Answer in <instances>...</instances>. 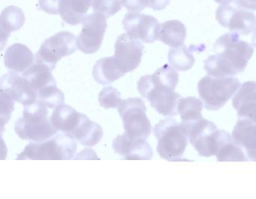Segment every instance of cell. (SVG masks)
<instances>
[{"label": "cell", "instance_id": "1", "mask_svg": "<svg viewBox=\"0 0 256 199\" xmlns=\"http://www.w3.org/2000/svg\"><path fill=\"white\" fill-rule=\"evenodd\" d=\"M215 54L204 61V70L214 77H230L242 72L254 54L246 42L234 32L224 34L214 46Z\"/></svg>", "mask_w": 256, "mask_h": 199}, {"label": "cell", "instance_id": "2", "mask_svg": "<svg viewBox=\"0 0 256 199\" xmlns=\"http://www.w3.org/2000/svg\"><path fill=\"white\" fill-rule=\"evenodd\" d=\"M76 139L68 133L56 134L41 142H30L17 160H70L77 150Z\"/></svg>", "mask_w": 256, "mask_h": 199}, {"label": "cell", "instance_id": "3", "mask_svg": "<svg viewBox=\"0 0 256 199\" xmlns=\"http://www.w3.org/2000/svg\"><path fill=\"white\" fill-rule=\"evenodd\" d=\"M14 130L20 138L34 142L48 140L58 131L50 122L48 108L37 102L24 106L23 116L16 121Z\"/></svg>", "mask_w": 256, "mask_h": 199}, {"label": "cell", "instance_id": "4", "mask_svg": "<svg viewBox=\"0 0 256 199\" xmlns=\"http://www.w3.org/2000/svg\"><path fill=\"white\" fill-rule=\"evenodd\" d=\"M154 133L158 140L157 152L161 158L169 162L188 161L182 158L188 138L182 124L166 118L154 126Z\"/></svg>", "mask_w": 256, "mask_h": 199}, {"label": "cell", "instance_id": "5", "mask_svg": "<svg viewBox=\"0 0 256 199\" xmlns=\"http://www.w3.org/2000/svg\"><path fill=\"white\" fill-rule=\"evenodd\" d=\"M236 78L205 76L198 84V90L205 108L210 110L222 108L240 86Z\"/></svg>", "mask_w": 256, "mask_h": 199}, {"label": "cell", "instance_id": "6", "mask_svg": "<svg viewBox=\"0 0 256 199\" xmlns=\"http://www.w3.org/2000/svg\"><path fill=\"white\" fill-rule=\"evenodd\" d=\"M118 112L127 136L134 138H148L152 127L146 115V106L142 98H128L122 100Z\"/></svg>", "mask_w": 256, "mask_h": 199}, {"label": "cell", "instance_id": "7", "mask_svg": "<svg viewBox=\"0 0 256 199\" xmlns=\"http://www.w3.org/2000/svg\"><path fill=\"white\" fill-rule=\"evenodd\" d=\"M77 38L70 32H60L46 40L36 54L35 61L47 65L53 71L58 61L77 50Z\"/></svg>", "mask_w": 256, "mask_h": 199}, {"label": "cell", "instance_id": "8", "mask_svg": "<svg viewBox=\"0 0 256 199\" xmlns=\"http://www.w3.org/2000/svg\"><path fill=\"white\" fill-rule=\"evenodd\" d=\"M216 18L221 26L238 35H248L256 28V16L232 1L217 8Z\"/></svg>", "mask_w": 256, "mask_h": 199}, {"label": "cell", "instance_id": "9", "mask_svg": "<svg viewBox=\"0 0 256 199\" xmlns=\"http://www.w3.org/2000/svg\"><path fill=\"white\" fill-rule=\"evenodd\" d=\"M82 26L77 38L78 48L86 54H94L101 48L107 29V19L104 14L95 12L85 16Z\"/></svg>", "mask_w": 256, "mask_h": 199}, {"label": "cell", "instance_id": "10", "mask_svg": "<svg viewBox=\"0 0 256 199\" xmlns=\"http://www.w3.org/2000/svg\"><path fill=\"white\" fill-rule=\"evenodd\" d=\"M186 133L190 144L200 156L210 157L216 155L218 130L214 122L202 118L192 126Z\"/></svg>", "mask_w": 256, "mask_h": 199}, {"label": "cell", "instance_id": "11", "mask_svg": "<svg viewBox=\"0 0 256 199\" xmlns=\"http://www.w3.org/2000/svg\"><path fill=\"white\" fill-rule=\"evenodd\" d=\"M122 25L127 34L142 42L150 44L158 40L160 24L154 16L128 13L124 16Z\"/></svg>", "mask_w": 256, "mask_h": 199}, {"label": "cell", "instance_id": "12", "mask_svg": "<svg viewBox=\"0 0 256 199\" xmlns=\"http://www.w3.org/2000/svg\"><path fill=\"white\" fill-rule=\"evenodd\" d=\"M114 59L125 74L134 71L142 62L144 47L139 40L124 34L118 36L115 43Z\"/></svg>", "mask_w": 256, "mask_h": 199}, {"label": "cell", "instance_id": "13", "mask_svg": "<svg viewBox=\"0 0 256 199\" xmlns=\"http://www.w3.org/2000/svg\"><path fill=\"white\" fill-rule=\"evenodd\" d=\"M0 90L2 94L24 106L34 104L38 98V94L29 82L23 76L14 72L4 74L1 78Z\"/></svg>", "mask_w": 256, "mask_h": 199}, {"label": "cell", "instance_id": "14", "mask_svg": "<svg viewBox=\"0 0 256 199\" xmlns=\"http://www.w3.org/2000/svg\"><path fill=\"white\" fill-rule=\"evenodd\" d=\"M179 76L173 67L166 64L154 74L143 76L138 82V90L142 97L151 90L174 91Z\"/></svg>", "mask_w": 256, "mask_h": 199}, {"label": "cell", "instance_id": "15", "mask_svg": "<svg viewBox=\"0 0 256 199\" xmlns=\"http://www.w3.org/2000/svg\"><path fill=\"white\" fill-rule=\"evenodd\" d=\"M112 145L114 152L124 160H150L154 156L150 145L145 139L131 138L126 133L116 136Z\"/></svg>", "mask_w": 256, "mask_h": 199}, {"label": "cell", "instance_id": "16", "mask_svg": "<svg viewBox=\"0 0 256 199\" xmlns=\"http://www.w3.org/2000/svg\"><path fill=\"white\" fill-rule=\"evenodd\" d=\"M232 106L239 119L256 124V82H246L240 85L232 100Z\"/></svg>", "mask_w": 256, "mask_h": 199}, {"label": "cell", "instance_id": "17", "mask_svg": "<svg viewBox=\"0 0 256 199\" xmlns=\"http://www.w3.org/2000/svg\"><path fill=\"white\" fill-rule=\"evenodd\" d=\"M232 137L244 151L248 161L256 162V124L239 119L232 132Z\"/></svg>", "mask_w": 256, "mask_h": 199}, {"label": "cell", "instance_id": "18", "mask_svg": "<svg viewBox=\"0 0 256 199\" xmlns=\"http://www.w3.org/2000/svg\"><path fill=\"white\" fill-rule=\"evenodd\" d=\"M143 97L148 100L150 106L163 116L172 118L179 114L178 104L182 97L174 91L151 90Z\"/></svg>", "mask_w": 256, "mask_h": 199}, {"label": "cell", "instance_id": "19", "mask_svg": "<svg viewBox=\"0 0 256 199\" xmlns=\"http://www.w3.org/2000/svg\"><path fill=\"white\" fill-rule=\"evenodd\" d=\"M34 56L28 46L16 43L8 48L4 55V64L11 72L22 73L34 64Z\"/></svg>", "mask_w": 256, "mask_h": 199}, {"label": "cell", "instance_id": "20", "mask_svg": "<svg viewBox=\"0 0 256 199\" xmlns=\"http://www.w3.org/2000/svg\"><path fill=\"white\" fill-rule=\"evenodd\" d=\"M216 156L218 162H247L248 161L244 150L236 144L228 132L218 130L217 139V149Z\"/></svg>", "mask_w": 256, "mask_h": 199}, {"label": "cell", "instance_id": "21", "mask_svg": "<svg viewBox=\"0 0 256 199\" xmlns=\"http://www.w3.org/2000/svg\"><path fill=\"white\" fill-rule=\"evenodd\" d=\"M82 114L68 104H62L54 109L50 122L56 130L72 134L82 120Z\"/></svg>", "mask_w": 256, "mask_h": 199}, {"label": "cell", "instance_id": "22", "mask_svg": "<svg viewBox=\"0 0 256 199\" xmlns=\"http://www.w3.org/2000/svg\"><path fill=\"white\" fill-rule=\"evenodd\" d=\"M94 0H60L59 14L68 24L82 23Z\"/></svg>", "mask_w": 256, "mask_h": 199}, {"label": "cell", "instance_id": "23", "mask_svg": "<svg viewBox=\"0 0 256 199\" xmlns=\"http://www.w3.org/2000/svg\"><path fill=\"white\" fill-rule=\"evenodd\" d=\"M52 72V70L47 65L34 60V64L22 72V76L38 94L47 86H56V80Z\"/></svg>", "mask_w": 256, "mask_h": 199}, {"label": "cell", "instance_id": "24", "mask_svg": "<svg viewBox=\"0 0 256 199\" xmlns=\"http://www.w3.org/2000/svg\"><path fill=\"white\" fill-rule=\"evenodd\" d=\"M72 136L84 146H94L102 138L103 130L101 126L90 120L82 114V120Z\"/></svg>", "mask_w": 256, "mask_h": 199}, {"label": "cell", "instance_id": "25", "mask_svg": "<svg viewBox=\"0 0 256 199\" xmlns=\"http://www.w3.org/2000/svg\"><path fill=\"white\" fill-rule=\"evenodd\" d=\"M25 20L24 13L18 7L12 6L2 10L0 16L2 50L4 48V43L6 42L11 32L19 30L24 24Z\"/></svg>", "mask_w": 256, "mask_h": 199}, {"label": "cell", "instance_id": "26", "mask_svg": "<svg viewBox=\"0 0 256 199\" xmlns=\"http://www.w3.org/2000/svg\"><path fill=\"white\" fill-rule=\"evenodd\" d=\"M125 74L118 66L114 56L97 61L92 70L94 80L102 85L110 84Z\"/></svg>", "mask_w": 256, "mask_h": 199}, {"label": "cell", "instance_id": "27", "mask_svg": "<svg viewBox=\"0 0 256 199\" xmlns=\"http://www.w3.org/2000/svg\"><path fill=\"white\" fill-rule=\"evenodd\" d=\"M203 107L204 102L196 97L190 96L180 100L178 113L181 116L180 124L186 132L192 126L203 118L202 116Z\"/></svg>", "mask_w": 256, "mask_h": 199}, {"label": "cell", "instance_id": "28", "mask_svg": "<svg viewBox=\"0 0 256 199\" xmlns=\"http://www.w3.org/2000/svg\"><path fill=\"white\" fill-rule=\"evenodd\" d=\"M186 38L185 25L180 20H168L160 24L158 40L172 48L184 46Z\"/></svg>", "mask_w": 256, "mask_h": 199}, {"label": "cell", "instance_id": "29", "mask_svg": "<svg viewBox=\"0 0 256 199\" xmlns=\"http://www.w3.org/2000/svg\"><path fill=\"white\" fill-rule=\"evenodd\" d=\"M168 58L169 64L174 68L182 72L192 68L196 61L194 56L185 46L170 49Z\"/></svg>", "mask_w": 256, "mask_h": 199}, {"label": "cell", "instance_id": "30", "mask_svg": "<svg viewBox=\"0 0 256 199\" xmlns=\"http://www.w3.org/2000/svg\"><path fill=\"white\" fill-rule=\"evenodd\" d=\"M36 102L48 109H55L64 104L65 96L56 85L47 86L38 91Z\"/></svg>", "mask_w": 256, "mask_h": 199}, {"label": "cell", "instance_id": "31", "mask_svg": "<svg viewBox=\"0 0 256 199\" xmlns=\"http://www.w3.org/2000/svg\"><path fill=\"white\" fill-rule=\"evenodd\" d=\"M98 102L106 109L119 108L122 102L120 92L113 86L103 88L98 95Z\"/></svg>", "mask_w": 256, "mask_h": 199}, {"label": "cell", "instance_id": "32", "mask_svg": "<svg viewBox=\"0 0 256 199\" xmlns=\"http://www.w3.org/2000/svg\"><path fill=\"white\" fill-rule=\"evenodd\" d=\"M122 5V0H94L92 10L94 12L112 17L120 11Z\"/></svg>", "mask_w": 256, "mask_h": 199}, {"label": "cell", "instance_id": "33", "mask_svg": "<svg viewBox=\"0 0 256 199\" xmlns=\"http://www.w3.org/2000/svg\"><path fill=\"white\" fill-rule=\"evenodd\" d=\"M14 100L1 92V120L2 126L10 120L11 112L14 109Z\"/></svg>", "mask_w": 256, "mask_h": 199}, {"label": "cell", "instance_id": "34", "mask_svg": "<svg viewBox=\"0 0 256 199\" xmlns=\"http://www.w3.org/2000/svg\"><path fill=\"white\" fill-rule=\"evenodd\" d=\"M60 0H38V6L40 10L50 14H59Z\"/></svg>", "mask_w": 256, "mask_h": 199}, {"label": "cell", "instance_id": "35", "mask_svg": "<svg viewBox=\"0 0 256 199\" xmlns=\"http://www.w3.org/2000/svg\"><path fill=\"white\" fill-rule=\"evenodd\" d=\"M124 7L132 12H139L148 6V0H122Z\"/></svg>", "mask_w": 256, "mask_h": 199}, {"label": "cell", "instance_id": "36", "mask_svg": "<svg viewBox=\"0 0 256 199\" xmlns=\"http://www.w3.org/2000/svg\"><path fill=\"white\" fill-rule=\"evenodd\" d=\"M170 0H148V7L154 11H162L170 4Z\"/></svg>", "mask_w": 256, "mask_h": 199}, {"label": "cell", "instance_id": "37", "mask_svg": "<svg viewBox=\"0 0 256 199\" xmlns=\"http://www.w3.org/2000/svg\"><path fill=\"white\" fill-rule=\"evenodd\" d=\"M232 1L238 6L245 10H252V11L256 10V0H232Z\"/></svg>", "mask_w": 256, "mask_h": 199}, {"label": "cell", "instance_id": "38", "mask_svg": "<svg viewBox=\"0 0 256 199\" xmlns=\"http://www.w3.org/2000/svg\"><path fill=\"white\" fill-rule=\"evenodd\" d=\"M252 46L256 48V28L253 30L252 38Z\"/></svg>", "mask_w": 256, "mask_h": 199}, {"label": "cell", "instance_id": "39", "mask_svg": "<svg viewBox=\"0 0 256 199\" xmlns=\"http://www.w3.org/2000/svg\"><path fill=\"white\" fill-rule=\"evenodd\" d=\"M216 2L217 4H221V5H223V4H228L232 0H214Z\"/></svg>", "mask_w": 256, "mask_h": 199}]
</instances>
